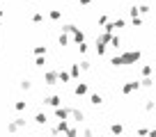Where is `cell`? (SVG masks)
Returning <instances> with one entry per match:
<instances>
[{
	"label": "cell",
	"instance_id": "1",
	"mask_svg": "<svg viewBox=\"0 0 156 137\" xmlns=\"http://www.w3.org/2000/svg\"><path fill=\"white\" fill-rule=\"evenodd\" d=\"M58 78H60V73H55V71H48V73L44 75V80L48 85H55V80H58Z\"/></svg>",
	"mask_w": 156,
	"mask_h": 137
},
{
	"label": "cell",
	"instance_id": "2",
	"mask_svg": "<svg viewBox=\"0 0 156 137\" xmlns=\"http://www.w3.org/2000/svg\"><path fill=\"white\" fill-rule=\"evenodd\" d=\"M76 94H78V96H83V94H87V85H85V82H80V85L76 87Z\"/></svg>",
	"mask_w": 156,
	"mask_h": 137
},
{
	"label": "cell",
	"instance_id": "3",
	"mask_svg": "<svg viewBox=\"0 0 156 137\" xmlns=\"http://www.w3.org/2000/svg\"><path fill=\"white\" fill-rule=\"evenodd\" d=\"M71 117L76 119V121H83V119H85V114L80 112V110H71Z\"/></svg>",
	"mask_w": 156,
	"mask_h": 137
},
{
	"label": "cell",
	"instance_id": "4",
	"mask_svg": "<svg viewBox=\"0 0 156 137\" xmlns=\"http://www.w3.org/2000/svg\"><path fill=\"white\" fill-rule=\"evenodd\" d=\"M46 103H48V105H60V96H48Z\"/></svg>",
	"mask_w": 156,
	"mask_h": 137
},
{
	"label": "cell",
	"instance_id": "5",
	"mask_svg": "<svg viewBox=\"0 0 156 137\" xmlns=\"http://www.w3.org/2000/svg\"><path fill=\"white\" fill-rule=\"evenodd\" d=\"M60 80H62V82H69V73L67 71H60Z\"/></svg>",
	"mask_w": 156,
	"mask_h": 137
},
{
	"label": "cell",
	"instance_id": "6",
	"mask_svg": "<svg viewBox=\"0 0 156 137\" xmlns=\"http://www.w3.org/2000/svg\"><path fill=\"white\" fill-rule=\"evenodd\" d=\"M34 119H37V123H46V114H41V112H39Z\"/></svg>",
	"mask_w": 156,
	"mask_h": 137
},
{
	"label": "cell",
	"instance_id": "7",
	"mask_svg": "<svg viewBox=\"0 0 156 137\" xmlns=\"http://www.w3.org/2000/svg\"><path fill=\"white\" fill-rule=\"evenodd\" d=\"M58 41H60V44H62V46H67V44H69V39H67V34H60V39H58Z\"/></svg>",
	"mask_w": 156,
	"mask_h": 137
},
{
	"label": "cell",
	"instance_id": "8",
	"mask_svg": "<svg viewBox=\"0 0 156 137\" xmlns=\"http://www.w3.org/2000/svg\"><path fill=\"white\" fill-rule=\"evenodd\" d=\"M34 53H37V55H44L46 48H44V46H37V48H34Z\"/></svg>",
	"mask_w": 156,
	"mask_h": 137
},
{
	"label": "cell",
	"instance_id": "9",
	"mask_svg": "<svg viewBox=\"0 0 156 137\" xmlns=\"http://www.w3.org/2000/svg\"><path fill=\"white\" fill-rule=\"evenodd\" d=\"M92 103H94V105H99V103H101V96H99V94H94V96H92Z\"/></svg>",
	"mask_w": 156,
	"mask_h": 137
},
{
	"label": "cell",
	"instance_id": "10",
	"mask_svg": "<svg viewBox=\"0 0 156 137\" xmlns=\"http://www.w3.org/2000/svg\"><path fill=\"white\" fill-rule=\"evenodd\" d=\"M112 132H115V135H119V132H122V126H117V123H115V126H112Z\"/></svg>",
	"mask_w": 156,
	"mask_h": 137
},
{
	"label": "cell",
	"instance_id": "11",
	"mask_svg": "<svg viewBox=\"0 0 156 137\" xmlns=\"http://www.w3.org/2000/svg\"><path fill=\"white\" fill-rule=\"evenodd\" d=\"M16 110H25V101H19V103H16Z\"/></svg>",
	"mask_w": 156,
	"mask_h": 137
},
{
	"label": "cell",
	"instance_id": "12",
	"mask_svg": "<svg viewBox=\"0 0 156 137\" xmlns=\"http://www.w3.org/2000/svg\"><path fill=\"white\" fill-rule=\"evenodd\" d=\"M67 137H76V130H73V128H69V130H67Z\"/></svg>",
	"mask_w": 156,
	"mask_h": 137
},
{
	"label": "cell",
	"instance_id": "13",
	"mask_svg": "<svg viewBox=\"0 0 156 137\" xmlns=\"http://www.w3.org/2000/svg\"><path fill=\"white\" fill-rule=\"evenodd\" d=\"M0 16H2V9H0Z\"/></svg>",
	"mask_w": 156,
	"mask_h": 137
}]
</instances>
